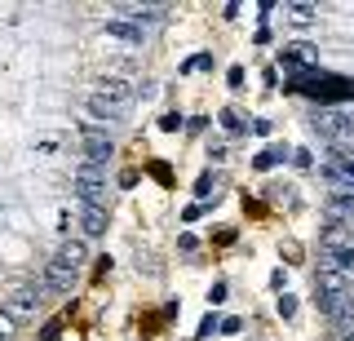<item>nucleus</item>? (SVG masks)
Segmentation results:
<instances>
[{"label":"nucleus","mask_w":354,"mask_h":341,"mask_svg":"<svg viewBox=\"0 0 354 341\" xmlns=\"http://www.w3.org/2000/svg\"><path fill=\"white\" fill-rule=\"evenodd\" d=\"M288 89L305 93V98H314V102H346V98H354L350 75H328V71H305V75H297Z\"/></svg>","instance_id":"nucleus-1"},{"label":"nucleus","mask_w":354,"mask_h":341,"mask_svg":"<svg viewBox=\"0 0 354 341\" xmlns=\"http://www.w3.org/2000/svg\"><path fill=\"white\" fill-rule=\"evenodd\" d=\"M319 253H323V266H337V270H354V226L350 222H332L328 231L319 235Z\"/></svg>","instance_id":"nucleus-2"},{"label":"nucleus","mask_w":354,"mask_h":341,"mask_svg":"<svg viewBox=\"0 0 354 341\" xmlns=\"http://www.w3.org/2000/svg\"><path fill=\"white\" fill-rule=\"evenodd\" d=\"M76 191H80V204L107 208V177H102L93 164H80V168H76Z\"/></svg>","instance_id":"nucleus-3"},{"label":"nucleus","mask_w":354,"mask_h":341,"mask_svg":"<svg viewBox=\"0 0 354 341\" xmlns=\"http://www.w3.org/2000/svg\"><path fill=\"white\" fill-rule=\"evenodd\" d=\"M314 129H319L328 142H346L354 134V120L346 116V111H337V107H319V116H314Z\"/></svg>","instance_id":"nucleus-4"},{"label":"nucleus","mask_w":354,"mask_h":341,"mask_svg":"<svg viewBox=\"0 0 354 341\" xmlns=\"http://www.w3.org/2000/svg\"><path fill=\"white\" fill-rule=\"evenodd\" d=\"M80 147H85V164H93V168H102L115 155V142L107 134H98V129H85V134H80Z\"/></svg>","instance_id":"nucleus-5"},{"label":"nucleus","mask_w":354,"mask_h":341,"mask_svg":"<svg viewBox=\"0 0 354 341\" xmlns=\"http://www.w3.org/2000/svg\"><path fill=\"white\" fill-rule=\"evenodd\" d=\"M319 62V45H310V40H292V45H284V67L288 71H297V75H305Z\"/></svg>","instance_id":"nucleus-6"},{"label":"nucleus","mask_w":354,"mask_h":341,"mask_svg":"<svg viewBox=\"0 0 354 341\" xmlns=\"http://www.w3.org/2000/svg\"><path fill=\"white\" fill-rule=\"evenodd\" d=\"M350 275L337 270V266H319V279H314V292L319 297H350Z\"/></svg>","instance_id":"nucleus-7"},{"label":"nucleus","mask_w":354,"mask_h":341,"mask_svg":"<svg viewBox=\"0 0 354 341\" xmlns=\"http://www.w3.org/2000/svg\"><path fill=\"white\" fill-rule=\"evenodd\" d=\"M36 310H40V297H36L31 288H18L5 297V315L14 319V324H23V319H36Z\"/></svg>","instance_id":"nucleus-8"},{"label":"nucleus","mask_w":354,"mask_h":341,"mask_svg":"<svg viewBox=\"0 0 354 341\" xmlns=\"http://www.w3.org/2000/svg\"><path fill=\"white\" fill-rule=\"evenodd\" d=\"M40 279H44V288H49V292H58V297H67V292L76 288V279H80V275H76V270H67V266H62L58 257H53L49 266H44V275H40Z\"/></svg>","instance_id":"nucleus-9"},{"label":"nucleus","mask_w":354,"mask_h":341,"mask_svg":"<svg viewBox=\"0 0 354 341\" xmlns=\"http://www.w3.org/2000/svg\"><path fill=\"white\" fill-rule=\"evenodd\" d=\"M328 177H332V186H354V155L350 151H341V147L328 151Z\"/></svg>","instance_id":"nucleus-10"},{"label":"nucleus","mask_w":354,"mask_h":341,"mask_svg":"<svg viewBox=\"0 0 354 341\" xmlns=\"http://www.w3.org/2000/svg\"><path fill=\"white\" fill-rule=\"evenodd\" d=\"M328 217H332V222H354V186H332Z\"/></svg>","instance_id":"nucleus-11"},{"label":"nucleus","mask_w":354,"mask_h":341,"mask_svg":"<svg viewBox=\"0 0 354 341\" xmlns=\"http://www.w3.org/2000/svg\"><path fill=\"white\" fill-rule=\"evenodd\" d=\"M124 102H115V98H107V93H89V116L93 120H124Z\"/></svg>","instance_id":"nucleus-12"},{"label":"nucleus","mask_w":354,"mask_h":341,"mask_svg":"<svg viewBox=\"0 0 354 341\" xmlns=\"http://www.w3.org/2000/svg\"><path fill=\"white\" fill-rule=\"evenodd\" d=\"M58 262H62V266H67V270H85V262H89V249H85V240H67V244H62V249H58Z\"/></svg>","instance_id":"nucleus-13"},{"label":"nucleus","mask_w":354,"mask_h":341,"mask_svg":"<svg viewBox=\"0 0 354 341\" xmlns=\"http://www.w3.org/2000/svg\"><path fill=\"white\" fill-rule=\"evenodd\" d=\"M80 222H85V235H107L111 217H107V208H98V204H80Z\"/></svg>","instance_id":"nucleus-14"},{"label":"nucleus","mask_w":354,"mask_h":341,"mask_svg":"<svg viewBox=\"0 0 354 341\" xmlns=\"http://www.w3.org/2000/svg\"><path fill=\"white\" fill-rule=\"evenodd\" d=\"M120 14L133 18V23H155V18H164L169 9L164 5H120Z\"/></svg>","instance_id":"nucleus-15"},{"label":"nucleus","mask_w":354,"mask_h":341,"mask_svg":"<svg viewBox=\"0 0 354 341\" xmlns=\"http://www.w3.org/2000/svg\"><path fill=\"white\" fill-rule=\"evenodd\" d=\"M98 93H107V98H115V102H133V89H128V80H120V75H107V80L98 84Z\"/></svg>","instance_id":"nucleus-16"},{"label":"nucleus","mask_w":354,"mask_h":341,"mask_svg":"<svg viewBox=\"0 0 354 341\" xmlns=\"http://www.w3.org/2000/svg\"><path fill=\"white\" fill-rule=\"evenodd\" d=\"M107 36H115V40H124V45H142V27L120 23V18H111V23H107Z\"/></svg>","instance_id":"nucleus-17"},{"label":"nucleus","mask_w":354,"mask_h":341,"mask_svg":"<svg viewBox=\"0 0 354 341\" xmlns=\"http://www.w3.org/2000/svg\"><path fill=\"white\" fill-rule=\"evenodd\" d=\"M284 160H292L288 147H266L262 155H253V168H275V164H284Z\"/></svg>","instance_id":"nucleus-18"},{"label":"nucleus","mask_w":354,"mask_h":341,"mask_svg":"<svg viewBox=\"0 0 354 341\" xmlns=\"http://www.w3.org/2000/svg\"><path fill=\"white\" fill-rule=\"evenodd\" d=\"M288 18H292V23H314V18H319V5H288Z\"/></svg>","instance_id":"nucleus-19"},{"label":"nucleus","mask_w":354,"mask_h":341,"mask_svg":"<svg viewBox=\"0 0 354 341\" xmlns=\"http://www.w3.org/2000/svg\"><path fill=\"white\" fill-rule=\"evenodd\" d=\"M151 177H155L160 186H173V168L164 164V160H155V164H151Z\"/></svg>","instance_id":"nucleus-20"},{"label":"nucleus","mask_w":354,"mask_h":341,"mask_svg":"<svg viewBox=\"0 0 354 341\" xmlns=\"http://www.w3.org/2000/svg\"><path fill=\"white\" fill-rule=\"evenodd\" d=\"M221 125H226L230 134H239V129H244V116H239L235 107H226V111H221Z\"/></svg>","instance_id":"nucleus-21"},{"label":"nucleus","mask_w":354,"mask_h":341,"mask_svg":"<svg viewBox=\"0 0 354 341\" xmlns=\"http://www.w3.org/2000/svg\"><path fill=\"white\" fill-rule=\"evenodd\" d=\"M213 67V53H195V58H186L182 71H208Z\"/></svg>","instance_id":"nucleus-22"},{"label":"nucleus","mask_w":354,"mask_h":341,"mask_svg":"<svg viewBox=\"0 0 354 341\" xmlns=\"http://www.w3.org/2000/svg\"><path fill=\"white\" fill-rule=\"evenodd\" d=\"M279 257H288V262H301V244H297V240H284V244H279Z\"/></svg>","instance_id":"nucleus-23"},{"label":"nucleus","mask_w":354,"mask_h":341,"mask_svg":"<svg viewBox=\"0 0 354 341\" xmlns=\"http://www.w3.org/2000/svg\"><path fill=\"white\" fill-rule=\"evenodd\" d=\"M14 337H18V324L5 315V310H0V341H14Z\"/></svg>","instance_id":"nucleus-24"},{"label":"nucleus","mask_w":354,"mask_h":341,"mask_svg":"<svg viewBox=\"0 0 354 341\" xmlns=\"http://www.w3.org/2000/svg\"><path fill=\"white\" fill-rule=\"evenodd\" d=\"M213 186H217V182H213V173H204L200 182H195V195H200V200H208V195H217Z\"/></svg>","instance_id":"nucleus-25"},{"label":"nucleus","mask_w":354,"mask_h":341,"mask_svg":"<svg viewBox=\"0 0 354 341\" xmlns=\"http://www.w3.org/2000/svg\"><path fill=\"white\" fill-rule=\"evenodd\" d=\"M213 333H221V319L217 315H204V324H200V333H195V337H213Z\"/></svg>","instance_id":"nucleus-26"},{"label":"nucleus","mask_w":354,"mask_h":341,"mask_svg":"<svg viewBox=\"0 0 354 341\" xmlns=\"http://www.w3.org/2000/svg\"><path fill=\"white\" fill-rule=\"evenodd\" d=\"M62 337V319H49V324L40 328V341H58Z\"/></svg>","instance_id":"nucleus-27"},{"label":"nucleus","mask_w":354,"mask_h":341,"mask_svg":"<svg viewBox=\"0 0 354 341\" xmlns=\"http://www.w3.org/2000/svg\"><path fill=\"white\" fill-rule=\"evenodd\" d=\"M275 204H292V186H266Z\"/></svg>","instance_id":"nucleus-28"},{"label":"nucleus","mask_w":354,"mask_h":341,"mask_svg":"<svg viewBox=\"0 0 354 341\" xmlns=\"http://www.w3.org/2000/svg\"><path fill=\"white\" fill-rule=\"evenodd\" d=\"M279 315H284V319L297 315V297H292V292H284V297H279Z\"/></svg>","instance_id":"nucleus-29"},{"label":"nucleus","mask_w":354,"mask_h":341,"mask_svg":"<svg viewBox=\"0 0 354 341\" xmlns=\"http://www.w3.org/2000/svg\"><path fill=\"white\" fill-rule=\"evenodd\" d=\"M160 129H164V134H177V129H182V116H177V111H169V116H160Z\"/></svg>","instance_id":"nucleus-30"},{"label":"nucleus","mask_w":354,"mask_h":341,"mask_svg":"<svg viewBox=\"0 0 354 341\" xmlns=\"http://www.w3.org/2000/svg\"><path fill=\"white\" fill-rule=\"evenodd\" d=\"M208 301H213V306H221V301H226V279H217V283H213Z\"/></svg>","instance_id":"nucleus-31"},{"label":"nucleus","mask_w":354,"mask_h":341,"mask_svg":"<svg viewBox=\"0 0 354 341\" xmlns=\"http://www.w3.org/2000/svg\"><path fill=\"white\" fill-rule=\"evenodd\" d=\"M226 80H230V89H244V67H230Z\"/></svg>","instance_id":"nucleus-32"},{"label":"nucleus","mask_w":354,"mask_h":341,"mask_svg":"<svg viewBox=\"0 0 354 341\" xmlns=\"http://www.w3.org/2000/svg\"><path fill=\"white\" fill-rule=\"evenodd\" d=\"M292 164H301V168H310V164H314V155H310V151H292Z\"/></svg>","instance_id":"nucleus-33"},{"label":"nucleus","mask_w":354,"mask_h":341,"mask_svg":"<svg viewBox=\"0 0 354 341\" xmlns=\"http://www.w3.org/2000/svg\"><path fill=\"white\" fill-rule=\"evenodd\" d=\"M221 333L235 337V333H239V319H235V315H226V319H221Z\"/></svg>","instance_id":"nucleus-34"},{"label":"nucleus","mask_w":354,"mask_h":341,"mask_svg":"<svg viewBox=\"0 0 354 341\" xmlns=\"http://www.w3.org/2000/svg\"><path fill=\"white\" fill-rule=\"evenodd\" d=\"M341 341H354V333H346V337H341Z\"/></svg>","instance_id":"nucleus-35"}]
</instances>
